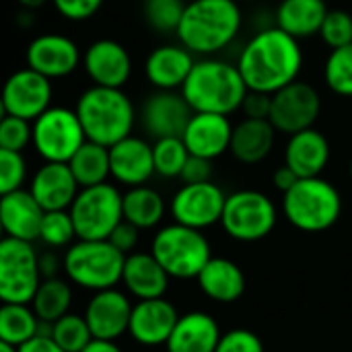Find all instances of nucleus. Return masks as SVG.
<instances>
[{
    "label": "nucleus",
    "instance_id": "nucleus-1",
    "mask_svg": "<svg viewBox=\"0 0 352 352\" xmlns=\"http://www.w3.org/2000/svg\"><path fill=\"white\" fill-rule=\"evenodd\" d=\"M237 68L250 91L274 95L299 80L303 50L297 37L276 25L258 29L237 56Z\"/></svg>",
    "mask_w": 352,
    "mask_h": 352
},
{
    "label": "nucleus",
    "instance_id": "nucleus-2",
    "mask_svg": "<svg viewBox=\"0 0 352 352\" xmlns=\"http://www.w3.org/2000/svg\"><path fill=\"white\" fill-rule=\"evenodd\" d=\"M243 27V12L235 0H192L186 4L175 31L179 43L194 56L208 58L227 50Z\"/></svg>",
    "mask_w": 352,
    "mask_h": 352
},
{
    "label": "nucleus",
    "instance_id": "nucleus-3",
    "mask_svg": "<svg viewBox=\"0 0 352 352\" xmlns=\"http://www.w3.org/2000/svg\"><path fill=\"white\" fill-rule=\"evenodd\" d=\"M179 91L196 113L231 116L241 109L250 89L237 64L208 56L196 60Z\"/></svg>",
    "mask_w": 352,
    "mask_h": 352
},
{
    "label": "nucleus",
    "instance_id": "nucleus-4",
    "mask_svg": "<svg viewBox=\"0 0 352 352\" xmlns=\"http://www.w3.org/2000/svg\"><path fill=\"white\" fill-rule=\"evenodd\" d=\"M76 113L85 128L87 140L111 148L132 134L136 124V109L132 99L113 87L93 85L76 99Z\"/></svg>",
    "mask_w": 352,
    "mask_h": 352
},
{
    "label": "nucleus",
    "instance_id": "nucleus-5",
    "mask_svg": "<svg viewBox=\"0 0 352 352\" xmlns=\"http://www.w3.org/2000/svg\"><path fill=\"white\" fill-rule=\"evenodd\" d=\"M283 214L303 233H324L342 214V196L334 184L320 177H301L283 194Z\"/></svg>",
    "mask_w": 352,
    "mask_h": 352
},
{
    "label": "nucleus",
    "instance_id": "nucleus-6",
    "mask_svg": "<svg viewBox=\"0 0 352 352\" xmlns=\"http://www.w3.org/2000/svg\"><path fill=\"white\" fill-rule=\"evenodd\" d=\"M62 262L72 285L97 293L122 283L126 254H122L109 239H78L66 250Z\"/></svg>",
    "mask_w": 352,
    "mask_h": 352
},
{
    "label": "nucleus",
    "instance_id": "nucleus-7",
    "mask_svg": "<svg viewBox=\"0 0 352 352\" xmlns=\"http://www.w3.org/2000/svg\"><path fill=\"white\" fill-rule=\"evenodd\" d=\"M151 254L175 280L198 278L206 262L212 258L206 235L200 229H192L175 221L155 233Z\"/></svg>",
    "mask_w": 352,
    "mask_h": 352
},
{
    "label": "nucleus",
    "instance_id": "nucleus-8",
    "mask_svg": "<svg viewBox=\"0 0 352 352\" xmlns=\"http://www.w3.org/2000/svg\"><path fill=\"white\" fill-rule=\"evenodd\" d=\"M68 212L76 229V239H109L113 229L124 221V194L109 182L80 188Z\"/></svg>",
    "mask_w": 352,
    "mask_h": 352
},
{
    "label": "nucleus",
    "instance_id": "nucleus-9",
    "mask_svg": "<svg viewBox=\"0 0 352 352\" xmlns=\"http://www.w3.org/2000/svg\"><path fill=\"white\" fill-rule=\"evenodd\" d=\"M278 221V208L270 196L260 190H237L227 196L221 227L241 243H254L268 237Z\"/></svg>",
    "mask_w": 352,
    "mask_h": 352
},
{
    "label": "nucleus",
    "instance_id": "nucleus-10",
    "mask_svg": "<svg viewBox=\"0 0 352 352\" xmlns=\"http://www.w3.org/2000/svg\"><path fill=\"white\" fill-rule=\"evenodd\" d=\"M41 280L33 241L4 235L0 241V301L31 305Z\"/></svg>",
    "mask_w": 352,
    "mask_h": 352
},
{
    "label": "nucleus",
    "instance_id": "nucleus-11",
    "mask_svg": "<svg viewBox=\"0 0 352 352\" xmlns=\"http://www.w3.org/2000/svg\"><path fill=\"white\" fill-rule=\"evenodd\" d=\"M87 142L76 109L52 105L33 120V148L45 163H68Z\"/></svg>",
    "mask_w": 352,
    "mask_h": 352
},
{
    "label": "nucleus",
    "instance_id": "nucleus-12",
    "mask_svg": "<svg viewBox=\"0 0 352 352\" xmlns=\"http://www.w3.org/2000/svg\"><path fill=\"white\" fill-rule=\"evenodd\" d=\"M322 111V97L318 89L305 80H295L272 95L270 122L272 126L291 136L301 130L314 128Z\"/></svg>",
    "mask_w": 352,
    "mask_h": 352
},
{
    "label": "nucleus",
    "instance_id": "nucleus-13",
    "mask_svg": "<svg viewBox=\"0 0 352 352\" xmlns=\"http://www.w3.org/2000/svg\"><path fill=\"white\" fill-rule=\"evenodd\" d=\"M52 80L33 68L25 66L14 70L2 87V111L23 120H37L45 109L52 107Z\"/></svg>",
    "mask_w": 352,
    "mask_h": 352
},
{
    "label": "nucleus",
    "instance_id": "nucleus-14",
    "mask_svg": "<svg viewBox=\"0 0 352 352\" xmlns=\"http://www.w3.org/2000/svg\"><path fill=\"white\" fill-rule=\"evenodd\" d=\"M227 194L214 182L184 184L171 198L169 212L175 223L192 229H208L221 223Z\"/></svg>",
    "mask_w": 352,
    "mask_h": 352
},
{
    "label": "nucleus",
    "instance_id": "nucleus-15",
    "mask_svg": "<svg viewBox=\"0 0 352 352\" xmlns=\"http://www.w3.org/2000/svg\"><path fill=\"white\" fill-rule=\"evenodd\" d=\"M25 62L50 80L70 76L82 62L80 47L62 33H41L33 37L25 50Z\"/></svg>",
    "mask_w": 352,
    "mask_h": 352
},
{
    "label": "nucleus",
    "instance_id": "nucleus-16",
    "mask_svg": "<svg viewBox=\"0 0 352 352\" xmlns=\"http://www.w3.org/2000/svg\"><path fill=\"white\" fill-rule=\"evenodd\" d=\"M194 109L182 95V91H157L151 93L140 107V124L144 132L159 140L169 136H182Z\"/></svg>",
    "mask_w": 352,
    "mask_h": 352
},
{
    "label": "nucleus",
    "instance_id": "nucleus-17",
    "mask_svg": "<svg viewBox=\"0 0 352 352\" xmlns=\"http://www.w3.org/2000/svg\"><path fill=\"white\" fill-rule=\"evenodd\" d=\"M132 301L126 293L113 289L97 291L87 303L85 320L97 340H118L128 334L132 318Z\"/></svg>",
    "mask_w": 352,
    "mask_h": 352
},
{
    "label": "nucleus",
    "instance_id": "nucleus-18",
    "mask_svg": "<svg viewBox=\"0 0 352 352\" xmlns=\"http://www.w3.org/2000/svg\"><path fill=\"white\" fill-rule=\"evenodd\" d=\"M177 320L179 314L175 305L165 297L136 301L132 309L128 334L136 344L146 349L167 346Z\"/></svg>",
    "mask_w": 352,
    "mask_h": 352
},
{
    "label": "nucleus",
    "instance_id": "nucleus-19",
    "mask_svg": "<svg viewBox=\"0 0 352 352\" xmlns=\"http://www.w3.org/2000/svg\"><path fill=\"white\" fill-rule=\"evenodd\" d=\"M82 68L93 85L122 89L132 74L130 52L116 39H95L82 54Z\"/></svg>",
    "mask_w": 352,
    "mask_h": 352
},
{
    "label": "nucleus",
    "instance_id": "nucleus-20",
    "mask_svg": "<svg viewBox=\"0 0 352 352\" xmlns=\"http://www.w3.org/2000/svg\"><path fill=\"white\" fill-rule=\"evenodd\" d=\"M233 124L229 116L223 113H196L188 122L182 138L194 157L204 159H219L227 151H231V138H233Z\"/></svg>",
    "mask_w": 352,
    "mask_h": 352
},
{
    "label": "nucleus",
    "instance_id": "nucleus-21",
    "mask_svg": "<svg viewBox=\"0 0 352 352\" xmlns=\"http://www.w3.org/2000/svg\"><path fill=\"white\" fill-rule=\"evenodd\" d=\"M111 177L126 186L136 188L148 184V179L157 173L153 159V144H148L140 136H126L118 144L109 148Z\"/></svg>",
    "mask_w": 352,
    "mask_h": 352
},
{
    "label": "nucleus",
    "instance_id": "nucleus-22",
    "mask_svg": "<svg viewBox=\"0 0 352 352\" xmlns=\"http://www.w3.org/2000/svg\"><path fill=\"white\" fill-rule=\"evenodd\" d=\"M196 64L194 54L182 43L157 45L144 60V76L157 91H179Z\"/></svg>",
    "mask_w": 352,
    "mask_h": 352
},
{
    "label": "nucleus",
    "instance_id": "nucleus-23",
    "mask_svg": "<svg viewBox=\"0 0 352 352\" xmlns=\"http://www.w3.org/2000/svg\"><path fill=\"white\" fill-rule=\"evenodd\" d=\"M29 192L39 206L50 210H68L80 192V186L68 163H45L33 173Z\"/></svg>",
    "mask_w": 352,
    "mask_h": 352
},
{
    "label": "nucleus",
    "instance_id": "nucleus-24",
    "mask_svg": "<svg viewBox=\"0 0 352 352\" xmlns=\"http://www.w3.org/2000/svg\"><path fill=\"white\" fill-rule=\"evenodd\" d=\"M45 210L33 198L29 190H14L2 194L0 198V225L6 237L35 241L39 239V229Z\"/></svg>",
    "mask_w": 352,
    "mask_h": 352
},
{
    "label": "nucleus",
    "instance_id": "nucleus-25",
    "mask_svg": "<svg viewBox=\"0 0 352 352\" xmlns=\"http://www.w3.org/2000/svg\"><path fill=\"white\" fill-rule=\"evenodd\" d=\"M171 276L151 252H132L126 256L122 285L136 301L165 297Z\"/></svg>",
    "mask_w": 352,
    "mask_h": 352
},
{
    "label": "nucleus",
    "instance_id": "nucleus-26",
    "mask_svg": "<svg viewBox=\"0 0 352 352\" xmlns=\"http://www.w3.org/2000/svg\"><path fill=\"white\" fill-rule=\"evenodd\" d=\"M330 155L332 148L328 138L320 130L307 128L289 136L285 146V165H289L299 175V179L320 177L330 163Z\"/></svg>",
    "mask_w": 352,
    "mask_h": 352
},
{
    "label": "nucleus",
    "instance_id": "nucleus-27",
    "mask_svg": "<svg viewBox=\"0 0 352 352\" xmlns=\"http://www.w3.org/2000/svg\"><path fill=\"white\" fill-rule=\"evenodd\" d=\"M223 332L217 320L206 311H188L179 316L167 352H214Z\"/></svg>",
    "mask_w": 352,
    "mask_h": 352
},
{
    "label": "nucleus",
    "instance_id": "nucleus-28",
    "mask_svg": "<svg viewBox=\"0 0 352 352\" xmlns=\"http://www.w3.org/2000/svg\"><path fill=\"white\" fill-rule=\"evenodd\" d=\"M276 128L270 120H254L243 118L233 128L231 138V155L243 165H258L274 148L276 142Z\"/></svg>",
    "mask_w": 352,
    "mask_h": 352
},
{
    "label": "nucleus",
    "instance_id": "nucleus-29",
    "mask_svg": "<svg viewBox=\"0 0 352 352\" xmlns=\"http://www.w3.org/2000/svg\"><path fill=\"white\" fill-rule=\"evenodd\" d=\"M196 280L200 291L217 303H235L245 293L243 270L227 258L212 256Z\"/></svg>",
    "mask_w": 352,
    "mask_h": 352
},
{
    "label": "nucleus",
    "instance_id": "nucleus-30",
    "mask_svg": "<svg viewBox=\"0 0 352 352\" xmlns=\"http://www.w3.org/2000/svg\"><path fill=\"white\" fill-rule=\"evenodd\" d=\"M328 12L326 0H280L274 12V25L301 41L320 33Z\"/></svg>",
    "mask_w": 352,
    "mask_h": 352
},
{
    "label": "nucleus",
    "instance_id": "nucleus-31",
    "mask_svg": "<svg viewBox=\"0 0 352 352\" xmlns=\"http://www.w3.org/2000/svg\"><path fill=\"white\" fill-rule=\"evenodd\" d=\"M165 210L167 206L163 196L146 184L128 188V192L124 194V221L132 223L140 231L159 227Z\"/></svg>",
    "mask_w": 352,
    "mask_h": 352
},
{
    "label": "nucleus",
    "instance_id": "nucleus-32",
    "mask_svg": "<svg viewBox=\"0 0 352 352\" xmlns=\"http://www.w3.org/2000/svg\"><path fill=\"white\" fill-rule=\"evenodd\" d=\"M76 182L80 188L97 186L111 177V163H109V148L97 142L87 140L74 157L68 161Z\"/></svg>",
    "mask_w": 352,
    "mask_h": 352
},
{
    "label": "nucleus",
    "instance_id": "nucleus-33",
    "mask_svg": "<svg viewBox=\"0 0 352 352\" xmlns=\"http://www.w3.org/2000/svg\"><path fill=\"white\" fill-rule=\"evenodd\" d=\"M41 320L35 316L31 305L2 303L0 309V342L10 346H23L39 334Z\"/></svg>",
    "mask_w": 352,
    "mask_h": 352
},
{
    "label": "nucleus",
    "instance_id": "nucleus-34",
    "mask_svg": "<svg viewBox=\"0 0 352 352\" xmlns=\"http://www.w3.org/2000/svg\"><path fill=\"white\" fill-rule=\"evenodd\" d=\"M31 307L41 322H47V324L58 322L60 318L70 314V307H72L70 285L58 276L43 278L33 301H31Z\"/></svg>",
    "mask_w": 352,
    "mask_h": 352
},
{
    "label": "nucleus",
    "instance_id": "nucleus-35",
    "mask_svg": "<svg viewBox=\"0 0 352 352\" xmlns=\"http://www.w3.org/2000/svg\"><path fill=\"white\" fill-rule=\"evenodd\" d=\"M153 159H155L157 175L173 179V177L182 175V171L190 159V151L182 136L159 138L153 142Z\"/></svg>",
    "mask_w": 352,
    "mask_h": 352
},
{
    "label": "nucleus",
    "instance_id": "nucleus-36",
    "mask_svg": "<svg viewBox=\"0 0 352 352\" xmlns=\"http://www.w3.org/2000/svg\"><path fill=\"white\" fill-rule=\"evenodd\" d=\"M324 82L338 97H352V43L330 50L324 62Z\"/></svg>",
    "mask_w": 352,
    "mask_h": 352
},
{
    "label": "nucleus",
    "instance_id": "nucleus-37",
    "mask_svg": "<svg viewBox=\"0 0 352 352\" xmlns=\"http://www.w3.org/2000/svg\"><path fill=\"white\" fill-rule=\"evenodd\" d=\"M52 338L66 352L85 351L95 340L85 316H76V314H66L64 318L54 322Z\"/></svg>",
    "mask_w": 352,
    "mask_h": 352
},
{
    "label": "nucleus",
    "instance_id": "nucleus-38",
    "mask_svg": "<svg viewBox=\"0 0 352 352\" xmlns=\"http://www.w3.org/2000/svg\"><path fill=\"white\" fill-rule=\"evenodd\" d=\"M184 0H142V16L144 23L157 33H175L184 10Z\"/></svg>",
    "mask_w": 352,
    "mask_h": 352
},
{
    "label": "nucleus",
    "instance_id": "nucleus-39",
    "mask_svg": "<svg viewBox=\"0 0 352 352\" xmlns=\"http://www.w3.org/2000/svg\"><path fill=\"white\" fill-rule=\"evenodd\" d=\"M76 237V229L68 210H50L43 214L39 239L47 248H70Z\"/></svg>",
    "mask_w": 352,
    "mask_h": 352
},
{
    "label": "nucleus",
    "instance_id": "nucleus-40",
    "mask_svg": "<svg viewBox=\"0 0 352 352\" xmlns=\"http://www.w3.org/2000/svg\"><path fill=\"white\" fill-rule=\"evenodd\" d=\"M318 35L330 50L349 45L352 43V14L346 10H340V8L330 10L322 23V29Z\"/></svg>",
    "mask_w": 352,
    "mask_h": 352
},
{
    "label": "nucleus",
    "instance_id": "nucleus-41",
    "mask_svg": "<svg viewBox=\"0 0 352 352\" xmlns=\"http://www.w3.org/2000/svg\"><path fill=\"white\" fill-rule=\"evenodd\" d=\"M33 142V122L4 116L0 120V148L23 153Z\"/></svg>",
    "mask_w": 352,
    "mask_h": 352
},
{
    "label": "nucleus",
    "instance_id": "nucleus-42",
    "mask_svg": "<svg viewBox=\"0 0 352 352\" xmlns=\"http://www.w3.org/2000/svg\"><path fill=\"white\" fill-rule=\"evenodd\" d=\"M27 179V161L16 151L0 148V194L21 190Z\"/></svg>",
    "mask_w": 352,
    "mask_h": 352
},
{
    "label": "nucleus",
    "instance_id": "nucleus-43",
    "mask_svg": "<svg viewBox=\"0 0 352 352\" xmlns=\"http://www.w3.org/2000/svg\"><path fill=\"white\" fill-rule=\"evenodd\" d=\"M214 352H266V349L258 334L245 328H235L221 336Z\"/></svg>",
    "mask_w": 352,
    "mask_h": 352
},
{
    "label": "nucleus",
    "instance_id": "nucleus-44",
    "mask_svg": "<svg viewBox=\"0 0 352 352\" xmlns=\"http://www.w3.org/2000/svg\"><path fill=\"white\" fill-rule=\"evenodd\" d=\"M103 2L105 0H52L56 12L72 23H80L95 16L103 6Z\"/></svg>",
    "mask_w": 352,
    "mask_h": 352
},
{
    "label": "nucleus",
    "instance_id": "nucleus-45",
    "mask_svg": "<svg viewBox=\"0 0 352 352\" xmlns=\"http://www.w3.org/2000/svg\"><path fill=\"white\" fill-rule=\"evenodd\" d=\"M270 109H272V95L258 93V91H248V97L243 99V105H241V111L245 113V118L268 120Z\"/></svg>",
    "mask_w": 352,
    "mask_h": 352
},
{
    "label": "nucleus",
    "instance_id": "nucleus-46",
    "mask_svg": "<svg viewBox=\"0 0 352 352\" xmlns=\"http://www.w3.org/2000/svg\"><path fill=\"white\" fill-rule=\"evenodd\" d=\"M182 182L184 184H202V182H210L212 177V161L204 159V157H194L190 155L184 171H182Z\"/></svg>",
    "mask_w": 352,
    "mask_h": 352
},
{
    "label": "nucleus",
    "instance_id": "nucleus-47",
    "mask_svg": "<svg viewBox=\"0 0 352 352\" xmlns=\"http://www.w3.org/2000/svg\"><path fill=\"white\" fill-rule=\"evenodd\" d=\"M138 235H140V229L138 227H134L132 223H128V221H122L116 229H113V233L109 235V241L122 252V254H132L134 250H136V245H138Z\"/></svg>",
    "mask_w": 352,
    "mask_h": 352
},
{
    "label": "nucleus",
    "instance_id": "nucleus-48",
    "mask_svg": "<svg viewBox=\"0 0 352 352\" xmlns=\"http://www.w3.org/2000/svg\"><path fill=\"white\" fill-rule=\"evenodd\" d=\"M19 352H66L52 336H41L37 334L23 346H19Z\"/></svg>",
    "mask_w": 352,
    "mask_h": 352
},
{
    "label": "nucleus",
    "instance_id": "nucleus-49",
    "mask_svg": "<svg viewBox=\"0 0 352 352\" xmlns=\"http://www.w3.org/2000/svg\"><path fill=\"white\" fill-rule=\"evenodd\" d=\"M299 182V175L289 167V165H283V167H278L276 171H274V175H272V184H274V188L278 190V192H289L295 184Z\"/></svg>",
    "mask_w": 352,
    "mask_h": 352
},
{
    "label": "nucleus",
    "instance_id": "nucleus-50",
    "mask_svg": "<svg viewBox=\"0 0 352 352\" xmlns=\"http://www.w3.org/2000/svg\"><path fill=\"white\" fill-rule=\"evenodd\" d=\"M60 268H64V262H60L56 254H52V252L39 254V272H41V278H54V276H58Z\"/></svg>",
    "mask_w": 352,
    "mask_h": 352
},
{
    "label": "nucleus",
    "instance_id": "nucleus-51",
    "mask_svg": "<svg viewBox=\"0 0 352 352\" xmlns=\"http://www.w3.org/2000/svg\"><path fill=\"white\" fill-rule=\"evenodd\" d=\"M80 352H124L113 340H93L85 351Z\"/></svg>",
    "mask_w": 352,
    "mask_h": 352
},
{
    "label": "nucleus",
    "instance_id": "nucleus-52",
    "mask_svg": "<svg viewBox=\"0 0 352 352\" xmlns=\"http://www.w3.org/2000/svg\"><path fill=\"white\" fill-rule=\"evenodd\" d=\"M19 4H21V8H25V10H37V8H41L47 0H16Z\"/></svg>",
    "mask_w": 352,
    "mask_h": 352
},
{
    "label": "nucleus",
    "instance_id": "nucleus-53",
    "mask_svg": "<svg viewBox=\"0 0 352 352\" xmlns=\"http://www.w3.org/2000/svg\"><path fill=\"white\" fill-rule=\"evenodd\" d=\"M0 352H19V349L16 346H10L6 342H0Z\"/></svg>",
    "mask_w": 352,
    "mask_h": 352
},
{
    "label": "nucleus",
    "instance_id": "nucleus-54",
    "mask_svg": "<svg viewBox=\"0 0 352 352\" xmlns=\"http://www.w3.org/2000/svg\"><path fill=\"white\" fill-rule=\"evenodd\" d=\"M235 2H239V4H241V2H258V0H235Z\"/></svg>",
    "mask_w": 352,
    "mask_h": 352
},
{
    "label": "nucleus",
    "instance_id": "nucleus-55",
    "mask_svg": "<svg viewBox=\"0 0 352 352\" xmlns=\"http://www.w3.org/2000/svg\"><path fill=\"white\" fill-rule=\"evenodd\" d=\"M349 171H351V179H352V159H351V167H349Z\"/></svg>",
    "mask_w": 352,
    "mask_h": 352
}]
</instances>
